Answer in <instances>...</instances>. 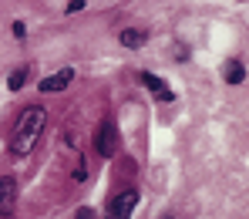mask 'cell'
<instances>
[{"instance_id":"obj_1","label":"cell","mask_w":249,"mask_h":219,"mask_svg":"<svg viewBox=\"0 0 249 219\" xmlns=\"http://www.w3.org/2000/svg\"><path fill=\"white\" fill-rule=\"evenodd\" d=\"M44 122H47V111H44V108H37V105L24 108V111H20V118H17V125H14L10 152H14V155H27V152L34 148L37 135L44 131Z\"/></svg>"},{"instance_id":"obj_2","label":"cell","mask_w":249,"mask_h":219,"mask_svg":"<svg viewBox=\"0 0 249 219\" xmlns=\"http://www.w3.org/2000/svg\"><path fill=\"white\" fill-rule=\"evenodd\" d=\"M94 148H98V155L101 159H111L115 152H118V125L111 122V118H105L98 131H94Z\"/></svg>"},{"instance_id":"obj_3","label":"cell","mask_w":249,"mask_h":219,"mask_svg":"<svg viewBox=\"0 0 249 219\" xmlns=\"http://www.w3.org/2000/svg\"><path fill=\"white\" fill-rule=\"evenodd\" d=\"M138 206V189H122L111 202H108V219H128Z\"/></svg>"},{"instance_id":"obj_4","label":"cell","mask_w":249,"mask_h":219,"mask_svg":"<svg viewBox=\"0 0 249 219\" xmlns=\"http://www.w3.org/2000/svg\"><path fill=\"white\" fill-rule=\"evenodd\" d=\"M14 209H17V182L7 179V175H0V216L10 219Z\"/></svg>"},{"instance_id":"obj_5","label":"cell","mask_w":249,"mask_h":219,"mask_svg":"<svg viewBox=\"0 0 249 219\" xmlns=\"http://www.w3.org/2000/svg\"><path fill=\"white\" fill-rule=\"evenodd\" d=\"M74 81V71L71 68H64V71H57V74H51V78H44L41 85V91H47V94H57V91H64V88Z\"/></svg>"},{"instance_id":"obj_6","label":"cell","mask_w":249,"mask_h":219,"mask_svg":"<svg viewBox=\"0 0 249 219\" xmlns=\"http://www.w3.org/2000/svg\"><path fill=\"white\" fill-rule=\"evenodd\" d=\"M142 85L148 88V91H152L159 101H172V98H175V94H172V91L165 88V81H162L159 74H142Z\"/></svg>"},{"instance_id":"obj_7","label":"cell","mask_w":249,"mask_h":219,"mask_svg":"<svg viewBox=\"0 0 249 219\" xmlns=\"http://www.w3.org/2000/svg\"><path fill=\"white\" fill-rule=\"evenodd\" d=\"M27 74H31V68H27V64L14 68V71H10V78H7V88H10V91H20L24 81H27Z\"/></svg>"},{"instance_id":"obj_8","label":"cell","mask_w":249,"mask_h":219,"mask_svg":"<svg viewBox=\"0 0 249 219\" xmlns=\"http://www.w3.org/2000/svg\"><path fill=\"white\" fill-rule=\"evenodd\" d=\"M145 37H148V34H145V31H138V27L122 31V44H124V47H142V44H145Z\"/></svg>"},{"instance_id":"obj_9","label":"cell","mask_w":249,"mask_h":219,"mask_svg":"<svg viewBox=\"0 0 249 219\" xmlns=\"http://www.w3.org/2000/svg\"><path fill=\"white\" fill-rule=\"evenodd\" d=\"M243 74H246V71H243V61H229V64H226V81H229V85H239Z\"/></svg>"},{"instance_id":"obj_10","label":"cell","mask_w":249,"mask_h":219,"mask_svg":"<svg viewBox=\"0 0 249 219\" xmlns=\"http://www.w3.org/2000/svg\"><path fill=\"white\" fill-rule=\"evenodd\" d=\"M10 34H14L17 41H24V37H27V27H24L20 20H14V24H10Z\"/></svg>"},{"instance_id":"obj_11","label":"cell","mask_w":249,"mask_h":219,"mask_svg":"<svg viewBox=\"0 0 249 219\" xmlns=\"http://www.w3.org/2000/svg\"><path fill=\"white\" fill-rule=\"evenodd\" d=\"M74 10H84V0H71L68 3V14H74Z\"/></svg>"},{"instance_id":"obj_12","label":"cell","mask_w":249,"mask_h":219,"mask_svg":"<svg viewBox=\"0 0 249 219\" xmlns=\"http://www.w3.org/2000/svg\"><path fill=\"white\" fill-rule=\"evenodd\" d=\"M78 219H94V213H91V209L84 206V209H78Z\"/></svg>"},{"instance_id":"obj_13","label":"cell","mask_w":249,"mask_h":219,"mask_svg":"<svg viewBox=\"0 0 249 219\" xmlns=\"http://www.w3.org/2000/svg\"><path fill=\"white\" fill-rule=\"evenodd\" d=\"M165 219H172V216H165Z\"/></svg>"}]
</instances>
